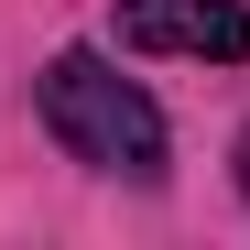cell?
<instances>
[{
	"instance_id": "obj_2",
	"label": "cell",
	"mask_w": 250,
	"mask_h": 250,
	"mask_svg": "<svg viewBox=\"0 0 250 250\" xmlns=\"http://www.w3.org/2000/svg\"><path fill=\"white\" fill-rule=\"evenodd\" d=\"M109 33L131 55H185V65H250V0H120Z\"/></svg>"
},
{
	"instance_id": "obj_1",
	"label": "cell",
	"mask_w": 250,
	"mask_h": 250,
	"mask_svg": "<svg viewBox=\"0 0 250 250\" xmlns=\"http://www.w3.org/2000/svg\"><path fill=\"white\" fill-rule=\"evenodd\" d=\"M33 109H44L55 152L87 163V174H109V185H163V174H174V120H163V98L142 87V76H120L98 44L44 55Z\"/></svg>"
},
{
	"instance_id": "obj_3",
	"label": "cell",
	"mask_w": 250,
	"mask_h": 250,
	"mask_svg": "<svg viewBox=\"0 0 250 250\" xmlns=\"http://www.w3.org/2000/svg\"><path fill=\"white\" fill-rule=\"evenodd\" d=\"M229 174H239V207H250V131H239V152H229Z\"/></svg>"
}]
</instances>
